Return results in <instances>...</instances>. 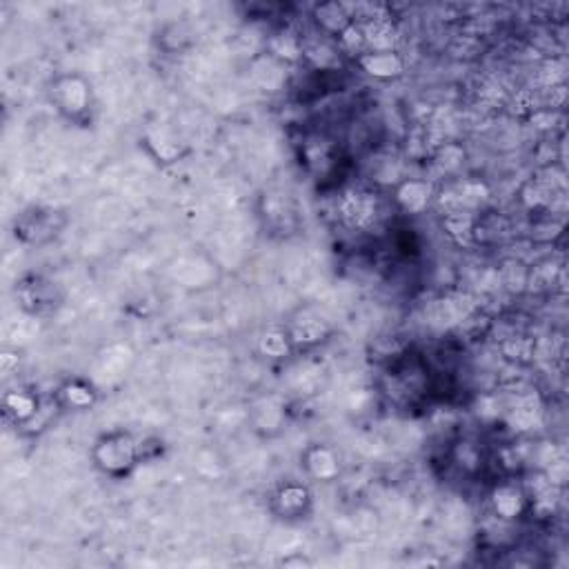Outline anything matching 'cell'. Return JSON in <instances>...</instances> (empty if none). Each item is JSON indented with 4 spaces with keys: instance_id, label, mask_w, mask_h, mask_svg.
Masks as SVG:
<instances>
[{
    "instance_id": "15",
    "label": "cell",
    "mask_w": 569,
    "mask_h": 569,
    "mask_svg": "<svg viewBox=\"0 0 569 569\" xmlns=\"http://www.w3.org/2000/svg\"><path fill=\"white\" fill-rule=\"evenodd\" d=\"M147 145H149L151 154L158 160H163V163H174V160H178L185 154L183 142L174 139V136H169L167 132H151V134L147 136Z\"/></svg>"
},
{
    "instance_id": "14",
    "label": "cell",
    "mask_w": 569,
    "mask_h": 569,
    "mask_svg": "<svg viewBox=\"0 0 569 569\" xmlns=\"http://www.w3.org/2000/svg\"><path fill=\"white\" fill-rule=\"evenodd\" d=\"M443 229L456 245H471L476 241V218L470 212L443 214Z\"/></svg>"
},
{
    "instance_id": "12",
    "label": "cell",
    "mask_w": 569,
    "mask_h": 569,
    "mask_svg": "<svg viewBox=\"0 0 569 569\" xmlns=\"http://www.w3.org/2000/svg\"><path fill=\"white\" fill-rule=\"evenodd\" d=\"M492 507L498 518L503 521H514L521 516L527 507V497L521 488L514 485H500L492 492Z\"/></svg>"
},
{
    "instance_id": "21",
    "label": "cell",
    "mask_w": 569,
    "mask_h": 569,
    "mask_svg": "<svg viewBox=\"0 0 569 569\" xmlns=\"http://www.w3.org/2000/svg\"><path fill=\"white\" fill-rule=\"evenodd\" d=\"M503 352L505 356L512 358V361L527 362L534 356V343L527 336H512L503 343Z\"/></svg>"
},
{
    "instance_id": "13",
    "label": "cell",
    "mask_w": 569,
    "mask_h": 569,
    "mask_svg": "<svg viewBox=\"0 0 569 569\" xmlns=\"http://www.w3.org/2000/svg\"><path fill=\"white\" fill-rule=\"evenodd\" d=\"M3 407L4 414L16 423H27L38 414V401H36L34 394L25 392V389H13V392L4 394Z\"/></svg>"
},
{
    "instance_id": "9",
    "label": "cell",
    "mask_w": 569,
    "mask_h": 569,
    "mask_svg": "<svg viewBox=\"0 0 569 569\" xmlns=\"http://www.w3.org/2000/svg\"><path fill=\"white\" fill-rule=\"evenodd\" d=\"M302 465H305L307 474L316 480H334L338 474H341V463H338V456L325 445H314L305 452L302 456Z\"/></svg>"
},
{
    "instance_id": "3",
    "label": "cell",
    "mask_w": 569,
    "mask_h": 569,
    "mask_svg": "<svg viewBox=\"0 0 569 569\" xmlns=\"http://www.w3.org/2000/svg\"><path fill=\"white\" fill-rule=\"evenodd\" d=\"M343 223L352 229H367L378 218V199L367 190H347L338 203Z\"/></svg>"
},
{
    "instance_id": "16",
    "label": "cell",
    "mask_w": 569,
    "mask_h": 569,
    "mask_svg": "<svg viewBox=\"0 0 569 569\" xmlns=\"http://www.w3.org/2000/svg\"><path fill=\"white\" fill-rule=\"evenodd\" d=\"M259 350H260V354L269 356V358L289 356V352L293 350V345H292V341H289L287 329H268V332L260 334Z\"/></svg>"
},
{
    "instance_id": "17",
    "label": "cell",
    "mask_w": 569,
    "mask_h": 569,
    "mask_svg": "<svg viewBox=\"0 0 569 569\" xmlns=\"http://www.w3.org/2000/svg\"><path fill=\"white\" fill-rule=\"evenodd\" d=\"M302 58L310 61L316 70H332L338 65V52L323 40L302 45Z\"/></svg>"
},
{
    "instance_id": "11",
    "label": "cell",
    "mask_w": 569,
    "mask_h": 569,
    "mask_svg": "<svg viewBox=\"0 0 569 569\" xmlns=\"http://www.w3.org/2000/svg\"><path fill=\"white\" fill-rule=\"evenodd\" d=\"M314 21L325 34L341 36L352 25V13L343 3H323L314 7Z\"/></svg>"
},
{
    "instance_id": "5",
    "label": "cell",
    "mask_w": 569,
    "mask_h": 569,
    "mask_svg": "<svg viewBox=\"0 0 569 569\" xmlns=\"http://www.w3.org/2000/svg\"><path fill=\"white\" fill-rule=\"evenodd\" d=\"M18 301L31 314H45L58 305L56 284L40 276H31L18 284Z\"/></svg>"
},
{
    "instance_id": "8",
    "label": "cell",
    "mask_w": 569,
    "mask_h": 569,
    "mask_svg": "<svg viewBox=\"0 0 569 569\" xmlns=\"http://www.w3.org/2000/svg\"><path fill=\"white\" fill-rule=\"evenodd\" d=\"M311 494L305 485L287 483L274 497V512L283 518H301L310 512Z\"/></svg>"
},
{
    "instance_id": "7",
    "label": "cell",
    "mask_w": 569,
    "mask_h": 569,
    "mask_svg": "<svg viewBox=\"0 0 569 569\" xmlns=\"http://www.w3.org/2000/svg\"><path fill=\"white\" fill-rule=\"evenodd\" d=\"M358 67L378 81H392L405 72V63L396 52H365L358 56Z\"/></svg>"
},
{
    "instance_id": "2",
    "label": "cell",
    "mask_w": 569,
    "mask_h": 569,
    "mask_svg": "<svg viewBox=\"0 0 569 569\" xmlns=\"http://www.w3.org/2000/svg\"><path fill=\"white\" fill-rule=\"evenodd\" d=\"M52 100L63 116L76 123L85 121L94 105L89 82L78 73H65L52 82Z\"/></svg>"
},
{
    "instance_id": "20",
    "label": "cell",
    "mask_w": 569,
    "mask_h": 569,
    "mask_svg": "<svg viewBox=\"0 0 569 569\" xmlns=\"http://www.w3.org/2000/svg\"><path fill=\"white\" fill-rule=\"evenodd\" d=\"M338 40H341V47L345 49L347 54H352V56H362V54L367 52L365 34H362V27L358 25V22H352V25L338 36Z\"/></svg>"
},
{
    "instance_id": "6",
    "label": "cell",
    "mask_w": 569,
    "mask_h": 569,
    "mask_svg": "<svg viewBox=\"0 0 569 569\" xmlns=\"http://www.w3.org/2000/svg\"><path fill=\"white\" fill-rule=\"evenodd\" d=\"M365 34L367 52H396L398 45V27L392 18L385 16L374 18V21L358 22Z\"/></svg>"
},
{
    "instance_id": "19",
    "label": "cell",
    "mask_w": 569,
    "mask_h": 569,
    "mask_svg": "<svg viewBox=\"0 0 569 569\" xmlns=\"http://www.w3.org/2000/svg\"><path fill=\"white\" fill-rule=\"evenodd\" d=\"M63 398L70 407H76V410H85V407H91L96 401V394L89 385L81 383V380H72L63 387Z\"/></svg>"
},
{
    "instance_id": "10",
    "label": "cell",
    "mask_w": 569,
    "mask_h": 569,
    "mask_svg": "<svg viewBox=\"0 0 569 569\" xmlns=\"http://www.w3.org/2000/svg\"><path fill=\"white\" fill-rule=\"evenodd\" d=\"M434 199V187L427 181H405L396 190V203L403 212L420 214Z\"/></svg>"
},
{
    "instance_id": "22",
    "label": "cell",
    "mask_w": 569,
    "mask_h": 569,
    "mask_svg": "<svg viewBox=\"0 0 569 569\" xmlns=\"http://www.w3.org/2000/svg\"><path fill=\"white\" fill-rule=\"evenodd\" d=\"M13 362H18L16 354H4L3 356V371H4V374H9V371L13 369Z\"/></svg>"
},
{
    "instance_id": "1",
    "label": "cell",
    "mask_w": 569,
    "mask_h": 569,
    "mask_svg": "<svg viewBox=\"0 0 569 569\" xmlns=\"http://www.w3.org/2000/svg\"><path fill=\"white\" fill-rule=\"evenodd\" d=\"M140 461V445L134 443L130 434H105L94 447V463L103 474L112 479H123L132 474Z\"/></svg>"
},
{
    "instance_id": "4",
    "label": "cell",
    "mask_w": 569,
    "mask_h": 569,
    "mask_svg": "<svg viewBox=\"0 0 569 569\" xmlns=\"http://www.w3.org/2000/svg\"><path fill=\"white\" fill-rule=\"evenodd\" d=\"M287 334L293 350H310V347L320 345V343H325L332 336V325L320 314L302 311L296 320H292Z\"/></svg>"
},
{
    "instance_id": "18",
    "label": "cell",
    "mask_w": 569,
    "mask_h": 569,
    "mask_svg": "<svg viewBox=\"0 0 569 569\" xmlns=\"http://www.w3.org/2000/svg\"><path fill=\"white\" fill-rule=\"evenodd\" d=\"M269 52L284 63H296L302 58V43L298 36L284 31V34H276L269 40Z\"/></svg>"
}]
</instances>
